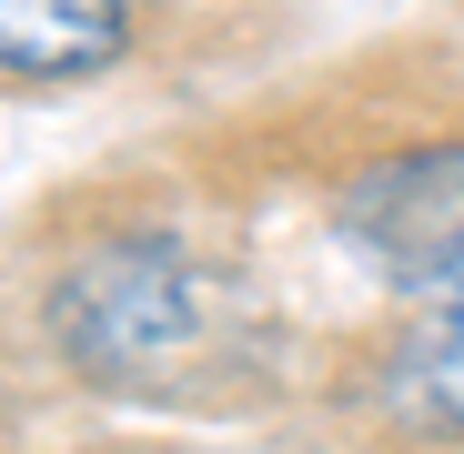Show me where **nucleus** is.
<instances>
[{
    "label": "nucleus",
    "mask_w": 464,
    "mask_h": 454,
    "mask_svg": "<svg viewBox=\"0 0 464 454\" xmlns=\"http://www.w3.org/2000/svg\"><path fill=\"white\" fill-rule=\"evenodd\" d=\"M334 222L383 293L424 303V314H464V141H424L353 172Z\"/></svg>",
    "instance_id": "obj_1"
},
{
    "label": "nucleus",
    "mask_w": 464,
    "mask_h": 454,
    "mask_svg": "<svg viewBox=\"0 0 464 454\" xmlns=\"http://www.w3.org/2000/svg\"><path fill=\"white\" fill-rule=\"evenodd\" d=\"M51 343L92 373V384H131L162 353L192 343V263L172 243H92L51 283Z\"/></svg>",
    "instance_id": "obj_2"
},
{
    "label": "nucleus",
    "mask_w": 464,
    "mask_h": 454,
    "mask_svg": "<svg viewBox=\"0 0 464 454\" xmlns=\"http://www.w3.org/2000/svg\"><path fill=\"white\" fill-rule=\"evenodd\" d=\"M141 0H0V71L11 82H82L131 51Z\"/></svg>",
    "instance_id": "obj_3"
}]
</instances>
